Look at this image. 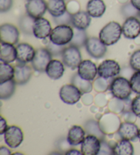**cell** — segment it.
<instances>
[{
	"label": "cell",
	"instance_id": "14",
	"mask_svg": "<svg viewBox=\"0 0 140 155\" xmlns=\"http://www.w3.org/2000/svg\"><path fill=\"white\" fill-rule=\"evenodd\" d=\"M122 34L128 39H135L140 34V21L137 17H129L122 27Z\"/></svg>",
	"mask_w": 140,
	"mask_h": 155
},
{
	"label": "cell",
	"instance_id": "51",
	"mask_svg": "<svg viewBox=\"0 0 140 155\" xmlns=\"http://www.w3.org/2000/svg\"><path fill=\"white\" fill-rule=\"evenodd\" d=\"M14 154H23L22 153H18V152H16V153H14Z\"/></svg>",
	"mask_w": 140,
	"mask_h": 155
},
{
	"label": "cell",
	"instance_id": "44",
	"mask_svg": "<svg viewBox=\"0 0 140 155\" xmlns=\"http://www.w3.org/2000/svg\"><path fill=\"white\" fill-rule=\"evenodd\" d=\"M12 0H0V11L5 12L8 11L12 6Z\"/></svg>",
	"mask_w": 140,
	"mask_h": 155
},
{
	"label": "cell",
	"instance_id": "18",
	"mask_svg": "<svg viewBox=\"0 0 140 155\" xmlns=\"http://www.w3.org/2000/svg\"><path fill=\"white\" fill-rule=\"evenodd\" d=\"M17 58L18 64H25L27 63L32 62L34 60L36 51L33 47L28 43H20L17 46Z\"/></svg>",
	"mask_w": 140,
	"mask_h": 155
},
{
	"label": "cell",
	"instance_id": "3",
	"mask_svg": "<svg viewBox=\"0 0 140 155\" xmlns=\"http://www.w3.org/2000/svg\"><path fill=\"white\" fill-rule=\"evenodd\" d=\"M109 89L113 97L121 100L128 98L133 91L130 81L123 77H116L113 79Z\"/></svg>",
	"mask_w": 140,
	"mask_h": 155
},
{
	"label": "cell",
	"instance_id": "10",
	"mask_svg": "<svg viewBox=\"0 0 140 155\" xmlns=\"http://www.w3.org/2000/svg\"><path fill=\"white\" fill-rule=\"evenodd\" d=\"M4 135L5 143L11 148H17L23 141L22 130L17 126L9 127Z\"/></svg>",
	"mask_w": 140,
	"mask_h": 155
},
{
	"label": "cell",
	"instance_id": "16",
	"mask_svg": "<svg viewBox=\"0 0 140 155\" xmlns=\"http://www.w3.org/2000/svg\"><path fill=\"white\" fill-rule=\"evenodd\" d=\"M139 130L138 127L135 123L124 122L120 124L117 133L121 139L135 141L138 138Z\"/></svg>",
	"mask_w": 140,
	"mask_h": 155
},
{
	"label": "cell",
	"instance_id": "45",
	"mask_svg": "<svg viewBox=\"0 0 140 155\" xmlns=\"http://www.w3.org/2000/svg\"><path fill=\"white\" fill-rule=\"evenodd\" d=\"M82 103L86 106L90 105L92 103L94 102V99L95 98L93 97L92 95L90 94V93H87V94H82Z\"/></svg>",
	"mask_w": 140,
	"mask_h": 155
},
{
	"label": "cell",
	"instance_id": "38",
	"mask_svg": "<svg viewBox=\"0 0 140 155\" xmlns=\"http://www.w3.org/2000/svg\"><path fill=\"white\" fill-rule=\"evenodd\" d=\"M129 64L133 71H140V49L135 51L131 55Z\"/></svg>",
	"mask_w": 140,
	"mask_h": 155
},
{
	"label": "cell",
	"instance_id": "46",
	"mask_svg": "<svg viewBox=\"0 0 140 155\" xmlns=\"http://www.w3.org/2000/svg\"><path fill=\"white\" fill-rule=\"evenodd\" d=\"M8 127L6 120L3 117L1 116V117H0V134L2 135H4L8 129Z\"/></svg>",
	"mask_w": 140,
	"mask_h": 155
},
{
	"label": "cell",
	"instance_id": "19",
	"mask_svg": "<svg viewBox=\"0 0 140 155\" xmlns=\"http://www.w3.org/2000/svg\"><path fill=\"white\" fill-rule=\"evenodd\" d=\"M32 75V69L26 64H18L15 67L14 81L17 85H24L28 83Z\"/></svg>",
	"mask_w": 140,
	"mask_h": 155
},
{
	"label": "cell",
	"instance_id": "17",
	"mask_svg": "<svg viewBox=\"0 0 140 155\" xmlns=\"http://www.w3.org/2000/svg\"><path fill=\"white\" fill-rule=\"evenodd\" d=\"M77 73L83 79L93 81L98 73V68L91 60H83L78 67Z\"/></svg>",
	"mask_w": 140,
	"mask_h": 155
},
{
	"label": "cell",
	"instance_id": "27",
	"mask_svg": "<svg viewBox=\"0 0 140 155\" xmlns=\"http://www.w3.org/2000/svg\"><path fill=\"white\" fill-rule=\"evenodd\" d=\"M71 84L75 85L80 92L83 94L90 93L93 90V84L90 81L83 79L78 73L75 74L71 79Z\"/></svg>",
	"mask_w": 140,
	"mask_h": 155
},
{
	"label": "cell",
	"instance_id": "24",
	"mask_svg": "<svg viewBox=\"0 0 140 155\" xmlns=\"http://www.w3.org/2000/svg\"><path fill=\"white\" fill-rule=\"evenodd\" d=\"M86 9L92 17L98 18L105 12L106 6L103 0H90L87 4Z\"/></svg>",
	"mask_w": 140,
	"mask_h": 155
},
{
	"label": "cell",
	"instance_id": "40",
	"mask_svg": "<svg viewBox=\"0 0 140 155\" xmlns=\"http://www.w3.org/2000/svg\"><path fill=\"white\" fill-rule=\"evenodd\" d=\"M114 146H112L109 142L106 141L105 140H101V148L98 155L114 154Z\"/></svg>",
	"mask_w": 140,
	"mask_h": 155
},
{
	"label": "cell",
	"instance_id": "34",
	"mask_svg": "<svg viewBox=\"0 0 140 155\" xmlns=\"http://www.w3.org/2000/svg\"><path fill=\"white\" fill-rule=\"evenodd\" d=\"M113 81V80H112ZM112 82L109 81V79L103 78L102 77H99L93 83V88L98 93L105 92L106 91L110 88V85Z\"/></svg>",
	"mask_w": 140,
	"mask_h": 155
},
{
	"label": "cell",
	"instance_id": "20",
	"mask_svg": "<svg viewBox=\"0 0 140 155\" xmlns=\"http://www.w3.org/2000/svg\"><path fill=\"white\" fill-rule=\"evenodd\" d=\"M17 51L14 45L1 42V51H0V60L6 63H12L17 60Z\"/></svg>",
	"mask_w": 140,
	"mask_h": 155
},
{
	"label": "cell",
	"instance_id": "12",
	"mask_svg": "<svg viewBox=\"0 0 140 155\" xmlns=\"http://www.w3.org/2000/svg\"><path fill=\"white\" fill-rule=\"evenodd\" d=\"M25 9L27 14L36 19L45 14L47 10V3L45 0H28Z\"/></svg>",
	"mask_w": 140,
	"mask_h": 155
},
{
	"label": "cell",
	"instance_id": "42",
	"mask_svg": "<svg viewBox=\"0 0 140 155\" xmlns=\"http://www.w3.org/2000/svg\"><path fill=\"white\" fill-rule=\"evenodd\" d=\"M132 111L137 117H140V94L132 101Z\"/></svg>",
	"mask_w": 140,
	"mask_h": 155
},
{
	"label": "cell",
	"instance_id": "43",
	"mask_svg": "<svg viewBox=\"0 0 140 155\" xmlns=\"http://www.w3.org/2000/svg\"><path fill=\"white\" fill-rule=\"evenodd\" d=\"M137 116L133 113V111H128L123 112L122 119L124 120V122L135 123V122L137 120Z\"/></svg>",
	"mask_w": 140,
	"mask_h": 155
},
{
	"label": "cell",
	"instance_id": "52",
	"mask_svg": "<svg viewBox=\"0 0 140 155\" xmlns=\"http://www.w3.org/2000/svg\"><path fill=\"white\" fill-rule=\"evenodd\" d=\"M139 18H140V11H139Z\"/></svg>",
	"mask_w": 140,
	"mask_h": 155
},
{
	"label": "cell",
	"instance_id": "49",
	"mask_svg": "<svg viewBox=\"0 0 140 155\" xmlns=\"http://www.w3.org/2000/svg\"><path fill=\"white\" fill-rule=\"evenodd\" d=\"M131 3L135 8L140 11V0H131Z\"/></svg>",
	"mask_w": 140,
	"mask_h": 155
},
{
	"label": "cell",
	"instance_id": "25",
	"mask_svg": "<svg viewBox=\"0 0 140 155\" xmlns=\"http://www.w3.org/2000/svg\"><path fill=\"white\" fill-rule=\"evenodd\" d=\"M47 10L53 17H58L67 11L66 4L64 0H49Z\"/></svg>",
	"mask_w": 140,
	"mask_h": 155
},
{
	"label": "cell",
	"instance_id": "4",
	"mask_svg": "<svg viewBox=\"0 0 140 155\" xmlns=\"http://www.w3.org/2000/svg\"><path fill=\"white\" fill-rule=\"evenodd\" d=\"M74 31L70 25H57L52 29L49 36L50 41L61 46H65L69 44L73 37Z\"/></svg>",
	"mask_w": 140,
	"mask_h": 155
},
{
	"label": "cell",
	"instance_id": "6",
	"mask_svg": "<svg viewBox=\"0 0 140 155\" xmlns=\"http://www.w3.org/2000/svg\"><path fill=\"white\" fill-rule=\"evenodd\" d=\"M52 60V55L47 48H40L36 50L34 58L32 61V66L36 71L43 73L46 71V68Z\"/></svg>",
	"mask_w": 140,
	"mask_h": 155
},
{
	"label": "cell",
	"instance_id": "22",
	"mask_svg": "<svg viewBox=\"0 0 140 155\" xmlns=\"http://www.w3.org/2000/svg\"><path fill=\"white\" fill-rule=\"evenodd\" d=\"M85 130L82 127L75 125L69 130L67 141L71 146H75L82 144L85 137Z\"/></svg>",
	"mask_w": 140,
	"mask_h": 155
},
{
	"label": "cell",
	"instance_id": "5",
	"mask_svg": "<svg viewBox=\"0 0 140 155\" xmlns=\"http://www.w3.org/2000/svg\"><path fill=\"white\" fill-rule=\"evenodd\" d=\"M64 64L72 70L78 68L82 61V57L79 48L71 46L66 47L62 54Z\"/></svg>",
	"mask_w": 140,
	"mask_h": 155
},
{
	"label": "cell",
	"instance_id": "29",
	"mask_svg": "<svg viewBox=\"0 0 140 155\" xmlns=\"http://www.w3.org/2000/svg\"><path fill=\"white\" fill-rule=\"evenodd\" d=\"M15 68L9 64L1 61L0 63V84H3L10 80L14 79Z\"/></svg>",
	"mask_w": 140,
	"mask_h": 155
},
{
	"label": "cell",
	"instance_id": "21",
	"mask_svg": "<svg viewBox=\"0 0 140 155\" xmlns=\"http://www.w3.org/2000/svg\"><path fill=\"white\" fill-rule=\"evenodd\" d=\"M91 17L87 11H79L72 15V25L75 28L85 30L90 25Z\"/></svg>",
	"mask_w": 140,
	"mask_h": 155
},
{
	"label": "cell",
	"instance_id": "50",
	"mask_svg": "<svg viewBox=\"0 0 140 155\" xmlns=\"http://www.w3.org/2000/svg\"><path fill=\"white\" fill-rule=\"evenodd\" d=\"M138 139L140 141V129L139 130V133H138Z\"/></svg>",
	"mask_w": 140,
	"mask_h": 155
},
{
	"label": "cell",
	"instance_id": "15",
	"mask_svg": "<svg viewBox=\"0 0 140 155\" xmlns=\"http://www.w3.org/2000/svg\"><path fill=\"white\" fill-rule=\"evenodd\" d=\"M52 28L49 21L45 18L40 17L35 19L33 34L36 38L45 39L50 36Z\"/></svg>",
	"mask_w": 140,
	"mask_h": 155
},
{
	"label": "cell",
	"instance_id": "39",
	"mask_svg": "<svg viewBox=\"0 0 140 155\" xmlns=\"http://www.w3.org/2000/svg\"><path fill=\"white\" fill-rule=\"evenodd\" d=\"M65 48L66 47L55 45L52 41H50L47 46V49L51 53L52 56H58L60 55H62Z\"/></svg>",
	"mask_w": 140,
	"mask_h": 155
},
{
	"label": "cell",
	"instance_id": "47",
	"mask_svg": "<svg viewBox=\"0 0 140 155\" xmlns=\"http://www.w3.org/2000/svg\"><path fill=\"white\" fill-rule=\"evenodd\" d=\"M0 154H11V151L5 146H1L0 148Z\"/></svg>",
	"mask_w": 140,
	"mask_h": 155
},
{
	"label": "cell",
	"instance_id": "30",
	"mask_svg": "<svg viewBox=\"0 0 140 155\" xmlns=\"http://www.w3.org/2000/svg\"><path fill=\"white\" fill-rule=\"evenodd\" d=\"M16 84L14 79L0 84V98L6 100L11 97L15 93Z\"/></svg>",
	"mask_w": 140,
	"mask_h": 155
},
{
	"label": "cell",
	"instance_id": "32",
	"mask_svg": "<svg viewBox=\"0 0 140 155\" xmlns=\"http://www.w3.org/2000/svg\"><path fill=\"white\" fill-rule=\"evenodd\" d=\"M34 21L35 18L30 17L28 14L21 17L19 21V26L21 31L27 35L33 34Z\"/></svg>",
	"mask_w": 140,
	"mask_h": 155
},
{
	"label": "cell",
	"instance_id": "9",
	"mask_svg": "<svg viewBox=\"0 0 140 155\" xmlns=\"http://www.w3.org/2000/svg\"><path fill=\"white\" fill-rule=\"evenodd\" d=\"M121 68L116 61L106 60L103 61L98 67L99 77L105 79H112L120 73Z\"/></svg>",
	"mask_w": 140,
	"mask_h": 155
},
{
	"label": "cell",
	"instance_id": "31",
	"mask_svg": "<svg viewBox=\"0 0 140 155\" xmlns=\"http://www.w3.org/2000/svg\"><path fill=\"white\" fill-rule=\"evenodd\" d=\"M73 31V37H72V41L69 43L70 45L78 48L85 46V42L88 38L85 30H81V29L74 28Z\"/></svg>",
	"mask_w": 140,
	"mask_h": 155
},
{
	"label": "cell",
	"instance_id": "48",
	"mask_svg": "<svg viewBox=\"0 0 140 155\" xmlns=\"http://www.w3.org/2000/svg\"><path fill=\"white\" fill-rule=\"evenodd\" d=\"M66 154H67V155H71V154L81 155V154H82V152L79 151V150H77L71 149V150H70L67 151V152H66Z\"/></svg>",
	"mask_w": 140,
	"mask_h": 155
},
{
	"label": "cell",
	"instance_id": "26",
	"mask_svg": "<svg viewBox=\"0 0 140 155\" xmlns=\"http://www.w3.org/2000/svg\"><path fill=\"white\" fill-rule=\"evenodd\" d=\"M134 148L131 142L128 140L118 141L114 146V154L115 155H133Z\"/></svg>",
	"mask_w": 140,
	"mask_h": 155
},
{
	"label": "cell",
	"instance_id": "13",
	"mask_svg": "<svg viewBox=\"0 0 140 155\" xmlns=\"http://www.w3.org/2000/svg\"><path fill=\"white\" fill-rule=\"evenodd\" d=\"M1 42H6L12 45L18 43L19 40V31L17 28L12 24H4L0 28Z\"/></svg>",
	"mask_w": 140,
	"mask_h": 155
},
{
	"label": "cell",
	"instance_id": "35",
	"mask_svg": "<svg viewBox=\"0 0 140 155\" xmlns=\"http://www.w3.org/2000/svg\"><path fill=\"white\" fill-rule=\"evenodd\" d=\"M120 12L125 18L139 17V10L135 8L131 3L124 4L121 8Z\"/></svg>",
	"mask_w": 140,
	"mask_h": 155
},
{
	"label": "cell",
	"instance_id": "23",
	"mask_svg": "<svg viewBox=\"0 0 140 155\" xmlns=\"http://www.w3.org/2000/svg\"><path fill=\"white\" fill-rule=\"evenodd\" d=\"M46 73L53 80L60 79L64 73V66L60 60H52L46 68Z\"/></svg>",
	"mask_w": 140,
	"mask_h": 155
},
{
	"label": "cell",
	"instance_id": "8",
	"mask_svg": "<svg viewBox=\"0 0 140 155\" xmlns=\"http://www.w3.org/2000/svg\"><path fill=\"white\" fill-rule=\"evenodd\" d=\"M85 49L91 57L100 59L104 57L107 52V46L96 37L88 38L85 45Z\"/></svg>",
	"mask_w": 140,
	"mask_h": 155
},
{
	"label": "cell",
	"instance_id": "11",
	"mask_svg": "<svg viewBox=\"0 0 140 155\" xmlns=\"http://www.w3.org/2000/svg\"><path fill=\"white\" fill-rule=\"evenodd\" d=\"M101 148V140L95 135H88L81 146L83 155H98Z\"/></svg>",
	"mask_w": 140,
	"mask_h": 155
},
{
	"label": "cell",
	"instance_id": "37",
	"mask_svg": "<svg viewBox=\"0 0 140 155\" xmlns=\"http://www.w3.org/2000/svg\"><path fill=\"white\" fill-rule=\"evenodd\" d=\"M72 15L69 12L66 11L64 14L58 17H53L54 22L57 25H70L72 24Z\"/></svg>",
	"mask_w": 140,
	"mask_h": 155
},
{
	"label": "cell",
	"instance_id": "41",
	"mask_svg": "<svg viewBox=\"0 0 140 155\" xmlns=\"http://www.w3.org/2000/svg\"><path fill=\"white\" fill-rule=\"evenodd\" d=\"M94 103L98 107H104L108 104L109 101L107 98L106 95L104 94V92H101L95 96Z\"/></svg>",
	"mask_w": 140,
	"mask_h": 155
},
{
	"label": "cell",
	"instance_id": "1",
	"mask_svg": "<svg viewBox=\"0 0 140 155\" xmlns=\"http://www.w3.org/2000/svg\"><path fill=\"white\" fill-rule=\"evenodd\" d=\"M122 34V27L119 23L112 21L107 23L99 33V38L106 46H111L118 42Z\"/></svg>",
	"mask_w": 140,
	"mask_h": 155
},
{
	"label": "cell",
	"instance_id": "36",
	"mask_svg": "<svg viewBox=\"0 0 140 155\" xmlns=\"http://www.w3.org/2000/svg\"><path fill=\"white\" fill-rule=\"evenodd\" d=\"M130 83L133 92L140 94V71H136L132 74Z\"/></svg>",
	"mask_w": 140,
	"mask_h": 155
},
{
	"label": "cell",
	"instance_id": "2",
	"mask_svg": "<svg viewBox=\"0 0 140 155\" xmlns=\"http://www.w3.org/2000/svg\"><path fill=\"white\" fill-rule=\"evenodd\" d=\"M122 124L121 118L117 114L109 111L102 115L98 120L100 129L105 135H111L117 133Z\"/></svg>",
	"mask_w": 140,
	"mask_h": 155
},
{
	"label": "cell",
	"instance_id": "7",
	"mask_svg": "<svg viewBox=\"0 0 140 155\" xmlns=\"http://www.w3.org/2000/svg\"><path fill=\"white\" fill-rule=\"evenodd\" d=\"M82 93L73 84L63 85L60 90V97L64 103L74 105L79 102L82 98Z\"/></svg>",
	"mask_w": 140,
	"mask_h": 155
},
{
	"label": "cell",
	"instance_id": "33",
	"mask_svg": "<svg viewBox=\"0 0 140 155\" xmlns=\"http://www.w3.org/2000/svg\"><path fill=\"white\" fill-rule=\"evenodd\" d=\"M108 107L110 111L114 112L115 114H122L125 110V101L114 97L109 100Z\"/></svg>",
	"mask_w": 140,
	"mask_h": 155
},
{
	"label": "cell",
	"instance_id": "28",
	"mask_svg": "<svg viewBox=\"0 0 140 155\" xmlns=\"http://www.w3.org/2000/svg\"><path fill=\"white\" fill-rule=\"evenodd\" d=\"M84 129L87 135H95L101 140H105V135L102 132L99 127L98 122L95 120H89L85 123Z\"/></svg>",
	"mask_w": 140,
	"mask_h": 155
}]
</instances>
